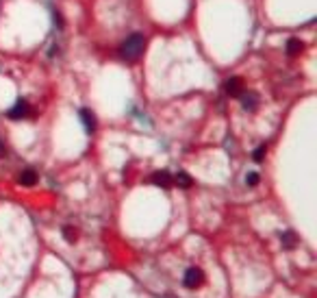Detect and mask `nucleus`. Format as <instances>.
<instances>
[{
	"instance_id": "2",
	"label": "nucleus",
	"mask_w": 317,
	"mask_h": 298,
	"mask_svg": "<svg viewBox=\"0 0 317 298\" xmlns=\"http://www.w3.org/2000/svg\"><path fill=\"white\" fill-rule=\"evenodd\" d=\"M202 281H205V274H202L200 268H189V270L185 272V279H183L185 288H198Z\"/></svg>"
},
{
	"instance_id": "13",
	"label": "nucleus",
	"mask_w": 317,
	"mask_h": 298,
	"mask_svg": "<svg viewBox=\"0 0 317 298\" xmlns=\"http://www.w3.org/2000/svg\"><path fill=\"white\" fill-rule=\"evenodd\" d=\"M63 237H65V240H68L70 244L76 242V229H74V226H63Z\"/></svg>"
},
{
	"instance_id": "11",
	"label": "nucleus",
	"mask_w": 317,
	"mask_h": 298,
	"mask_svg": "<svg viewBox=\"0 0 317 298\" xmlns=\"http://www.w3.org/2000/svg\"><path fill=\"white\" fill-rule=\"evenodd\" d=\"M280 240H283V244H285L287 248H294L296 246V235L291 233V231H287V233L280 235Z\"/></svg>"
},
{
	"instance_id": "6",
	"label": "nucleus",
	"mask_w": 317,
	"mask_h": 298,
	"mask_svg": "<svg viewBox=\"0 0 317 298\" xmlns=\"http://www.w3.org/2000/svg\"><path fill=\"white\" fill-rule=\"evenodd\" d=\"M17 181H20V185H26V187H31V185H35L37 183V172L35 170H24L20 176H17Z\"/></svg>"
},
{
	"instance_id": "3",
	"label": "nucleus",
	"mask_w": 317,
	"mask_h": 298,
	"mask_svg": "<svg viewBox=\"0 0 317 298\" xmlns=\"http://www.w3.org/2000/svg\"><path fill=\"white\" fill-rule=\"evenodd\" d=\"M28 113H31V107H28L26 100H17V103L9 109L7 116L11 118V120H22V118H26Z\"/></svg>"
},
{
	"instance_id": "14",
	"label": "nucleus",
	"mask_w": 317,
	"mask_h": 298,
	"mask_svg": "<svg viewBox=\"0 0 317 298\" xmlns=\"http://www.w3.org/2000/svg\"><path fill=\"white\" fill-rule=\"evenodd\" d=\"M265 152H267V148H265V146H259V148H256L254 154H252L254 161H263V159H265Z\"/></svg>"
},
{
	"instance_id": "12",
	"label": "nucleus",
	"mask_w": 317,
	"mask_h": 298,
	"mask_svg": "<svg viewBox=\"0 0 317 298\" xmlns=\"http://www.w3.org/2000/svg\"><path fill=\"white\" fill-rule=\"evenodd\" d=\"M259 181H261V176L256 174V172H248V174H246V185L248 187H256V185H259Z\"/></svg>"
},
{
	"instance_id": "1",
	"label": "nucleus",
	"mask_w": 317,
	"mask_h": 298,
	"mask_svg": "<svg viewBox=\"0 0 317 298\" xmlns=\"http://www.w3.org/2000/svg\"><path fill=\"white\" fill-rule=\"evenodd\" d=\"M143 48H146V39H143V35L135 33L122 41V46H119V57L126 59V61H135V59H139Z\"/></svg>"
},
{
	"instance_id": "4",
	"label": "nucleus",
	"mask_w": 317,
	"mask_h": 298,
	"mask_svg": "<svg viewBox=\"0 0 317 298\" xmlns=\"http://www.w3.org/2000/svg\"><path fill=\"white\" fill-rule=\"evenodd\" d=\"M224 92L228 94V96H239V94L243 92V83H241V79H237V76L228 79V81L224 83Z\"/></svg>"
},
{
	"instance_id": "10",
	"label": "nucleus",
	"mask_w": 317,
	"mask_h": 298,
	"mask_svg": "<svg viewBox=\"0 0 317 298\" xmlns=\"http://www.w3.org/2000/svg\"><path fill=\"white\" fill-rule=\"evenodd\" d=\"M172 183H174V185H178V187H191V176L189 174H185V172H178L176 176H172Z\"/></svg>"
},
{
	"instance_id": "5",
	"label": "nucleus",
	"mask_w": 317,
	"mask_h": 298,
	"mask_svg": "<svg viewBox=\"0 0 317 298\" xmlns=\"http://www.w3.org/2000/svg\"><path fill=\"white\" fill-rule=\"evenodd\" d=\"M239 98H241L243 109H248V111H254L256 105H259V98H256V94H252V92H241Z\"/></svg>"
},
{
	"instance_id": "15",
	"label": "nucleus",
	"mask_w": 317,
	"mask_h": 298,
	"mask_svg": "<svg viewBox=\"0 0 317 298\" xmlns=\"http://www.w3.org/2000/svg\"><path fill=\"white\" fill-rule=\"evenodd\" d=\"M4 152H7V150H4V144L0 142V157H4Z\"/></svg>"
},
{
	"instance_id": "8",
	"label": "nucleus",
	"mask_w": 317,
	"mask_h": 298,
	"mask_svg": "<svg viewBox=\"0 0 317 298\" xmlns=\"http://www.w3.org/2000/svg\"><path fill=\"white\" fill-rule=\"evenodd\" d=\"M81 120H83V124H85V131H87V133H94V129H96V118H94V113L89 111V109H81Z\"/></svg>"
},
{
	"instance_id": "9",
	"label": "nucleus",
	"mask_w": 317,
	"mask_h": 298,
	"mask_svg": "<svg viewBox=\"0 0 317 298\" xmlns=\"http://www.w3.org/2000/svg\"><path fill=\"white\" fill-rule=\"evenodd\" d=\"M152 183L159 187H170L172 185V176L167 172H154L152 174Z\"/></svg>"
},
{
	"instance_id": "7",
	"label": "nucleus",
	"mask_w": 317,
	"mask_h": 298,
	"mask_svg": "<svg viewBox=\"0 0 317 298\" xmlns=\"http://www.w3.org/2000/svg\"><path fill=\"white\" fill-rule=\"evenodd\" d=\"M302 50H304V41H302V39H298V37H291V39H287V52H289L291 57L300 55Z\"/></svg>"
}]
</instances>
